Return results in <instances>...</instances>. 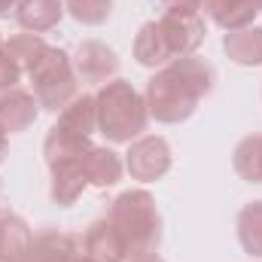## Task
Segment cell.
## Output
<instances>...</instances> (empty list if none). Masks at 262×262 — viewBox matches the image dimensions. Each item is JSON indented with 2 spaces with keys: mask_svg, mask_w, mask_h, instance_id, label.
<instances>
[{
  "mask_svg": "<svg viewBox=\"0 0 262 262\" xmlns=\"http://www.w3.org/2000/svg\"><path fill=\"white\" fill-rule=\"evenodd\" d=\"M216 73L204 58L186 55L152 73L146 82V110L156 122L180 125L198 110V104L213 92Z\"/></svg>",
  "mask_w": 262,
  "mask_h": 262,
  "instance_id": "cell-1",
  "label": "cell"
},
{
  "mask_svg": "<svg viewBox=\"0 0 262 262\" xmlns=\"http://www.w3.org/2000/svg\"><path fill=\"white\" fill-rule=\"evenodd\" d=\"M204 43V18L198 6L171 3L156 21H146L134 37V58L140 67H165L192 55Z\"/></svg>",
  "mask_w": 262,
  "mask_h": 262,
  "instance_id": "cell-2",
  "label": "cell"
},
{
  "mask_svg": "<svg viewBox=\"0 0 262 262\" xmlns=\"http://www.w3.org/2000/svg\"><path fill=\"white\" fill-rule=\"evenodd\" d=\"M95 107H98V131L110 143H131L146 131L149 122L146 98L128 79L104 82L95 95Z\"/></svg>",
  "mask_w": 262,
  "mask_h": 262,
  "instance_id": "cell-3",
  "label": "cell"
},
{
  "mask_svg": "<svg viewBox=\"0 0 262 262\" xmlns=\"http://www.w3.org/2000/svg\"><path fill=\"white\" fill-rule=\"evenodd\" d=\"M107 216L119 229V235L125 241V250H128V259L159 250V244H162V216H159L156 198L146 189H128V192L116 195Z\"/></svg>",
  "mask_w": 262,
  "mask_h": 262,
  "instance_id": "cell-4",
  "label": "cell"
},
{
  "mask_svg": "<svg viewBox=\"0 0 262 262\" xmlns=\"http://www.w3.org/2000/svg\"><path fill=\"white\" fill-rule=\"evenodd\" d=\"M25 73H28V79L34 85V98L49 113H61L79 95V76L73 70V58L61 46L46 43L40 49V55L25 67Z\"/></svg>",
  "mask_w": 262,
  "mask_h": 262,
  "instance_id": "cell-5",
  "label": "cell"
},
{
  "mask_svg": "<svg viewBox=\"0 0 262 262\" xmlns=\"http://www.w3.org/2000/svg\"><path fill=\"white\" fill-rule=\"evenodd\" d=\"M125 168H128L131 177L140 180V183L162 180L171 171V146H168V140L159 137V134H140L137 140L128 143Z\"/></svg>",
  "mask_w": 262,
  "mask_h": 262,
  "instance_id": "cell-6",
  "label": "cell"
},
{
  "mask_svg": "<svg viewBox=\"0 0 262 262\" xmlns=\"http://www.w3.org/2000/svg\"><path fill=\"white\" fill-rule=\"evenodd\" d=\"M82 256V238L64 229H40L31 241L25 262H76Z\"/></svg>",
  "mask_w": 262,
  "mask_h": 262,
  "instance_id": "cell-7",
  "label": "cell"
},
{
  "mask_svg": "<svg viewBox=\"0 0 262 262\" xmlns=\"http://www.w3.org/2000/svg\"><path fill=\"white\" fill-rule=\"evenodd\" d=\"M73 70H76V76H79L82 82H98V85H104V82H110V79L116 76L119 58H116V52H113L110 46H104V43H98V40H85V43H79L76 52H73Z\"/></svg>",
  "mask_w": 262,
  "mask_h": 262,
  "instance_id": "cell-8",
  "label": "cell"
},
{
  "mask_svg": "<svg viewBox=\"0 0 262 262\" xmlns=\"http://www.w3.org/2000/svg\"><path fill=\"white\" fill-rule=\"evenodd\" d=\"M40 101L34 98V92H25V89H9V92H0V131L3 134H18V131H28L37 116H40Z\"/></svg>",
  "mask_w": 262,
  "mask_h": 262,
  "instance_id": "cell-9",
  "label": "cell"
},
{
  "mask_svg": "<svg viewBox=\"0 0 262 262\" xmlns=\"http://www.w3.org/2000/svg\"><path fill=\"white\" fill-rule=\"evenodd\" d=\"M82 253L98 262H125L128 259L125 241H122L119 229L110 223V216H101V220H95L85 229V235H82Z\"/></svg>",
  "mask_w": 262,
  "mask_h": 262,
  "instance_id": "cell-10",
  "label": "cell"
},
{
  "mask_svg": "<svg viewBox=\"0 0 262 262\" xmlns=\"http://www.w3.org/2000/svg\"><path fill=\"white\" fill-rule=\"evenodd\" d=\"M82 171L89 177V186L107 189V186H116L122 180L125 165H122V159H119L116 149H110V146H92L85 152V159H82Z\"/></svg>",
  "mask_w": 262,
  "mask_h": 262,
  "instance_id": "cell-11",
  "label": "cell"
},
{
  "mask_svg": "<svg viewBox=\"0 0 262 262\" xmlns=\"http://www.w3.org/2000/svg\"><path fill=\"white\" fill-rule=\"evenodd\" d=\"M31 241H34L31 226L18 213L0 210V262H25Z\"/></svg>",
  "mask_w": 262,
  "mask_h": 262,
  "instance_id": "cell-12",
  "label": "cell"
},
{
  "mask_svg": "<svg viewBox=\"0 0 262 262\" xmlns=\"http://www.w3.org/2000/svg\"><path fill=\"white\" fill-rule=\"evenodd\" d=\"M89 149H92V137L73 134V131L61 128V125H52L49 134H46V140H43V156H46V165L49 168L64 165V162H76Z\"/></svg>",
  "mask_w": 262,
  "mask_h": 262,
  "instance_id": "cell-13",
  "label": "cell"
},
{
  "mask_svg": "<svg viewBox=\"0 0 262 262\" xmlns=\"http://www.w3.org/2000/svg\"><path fill=\"white\" fill-rule=\"evenodd\" d=\"M64 15V0H21L15 9L18 28L28 34H46L52 31Z\"/></svg>",
  "mask_w": 262,
  "mask_h": 262,
  "instance_id": "cell-14",
  "label": "cell"
},
{
  "mask_svg": "<svg viewBox=\"0 0 262 262\" xmlns=\"http://www.w3.org/2000/svg\"><path fill=\"white\" fill-rule=\"evenodd\" d=\"M223 49L226 55L241 67H256L262 64V28H238V31H226L223 37Z\"/></svg>",
  "mask_w": 262,
  "mask_h": 262,
  "instance_id": "cell-15",
  "label": "cell"
},
{
  "mask_svg": "<svg viewBox=\"0 0 262 262\" xmlns=\"http://www.w3.org/2000/svg\"><path fill=\"white\" fill-rule=\"evenodd\" d=\"M82 159H85V156H82ZM82 159L49 168V171H52V201H55V204L70 207L76 198L82 195V189L89 186V177H85V171H82Z\"/></svg>",
  "mask_w": 262,
  "mask_h": 262,
  "instance_id": "cell-16",
  "label": "cell"
},
{
  "mask_svg": "<svg viewBox=\"0 0 262 262\" xmlns=\"http://www.w3.org/2000/svg\"><path fill=\"white\" fill-rule=\"evenodd\" d=\"M61 128L73 131V134H82V137H92L98 128V107H95V95H76L64 110L58 113V122Z\"/></svg>",
  "mask_w": 262,
  "mask_h": 262,
  "instance_id": "cell-17",
  "label": "cell"
},
{
  "mask_svg": "<svg viewBox=\"0 0 262 262\" xmlns=\"http://www.w3.org/2000/svg\"><path fill=\"white\" fill-rule=\"evenodd\" d=\"M235 171L247 183H262V134H250L235 146Z\"/></svg>",
  "mask_w": 262,
  "mask_h": 262,
  "instance_id": "cell-18",
  "label": "cell"
},
{
  "mask_svg": "<svg viewBox=\"0 0 262 262\" xmlns=\"http://www.w3.org/2000/svg\"><path fill=\"white\" fill-rule=\"evenodd\" d=\"M238 241L250 256H262V201H250L238 213Z\"/></svg>",
  "mask_w": 262,
  "mask_h": 262,
  "instance_id": "cell-19",
  "label": "cell"
},
{
  "mask_svg": "<svg viewBox=\"0 0 262 262\" xmlns=\"http://www.w3.org/2000/svg\"><path fill=\"white\" fill-rule=\"evenodd\" d=\"M64 9L79 25H104L113 12V0H64Z\"/></svg>",
  "mask_w": 262,
  "mask_h": 262,
  "instance_id": "cell-20",
  "label": "cell"
},
{
  "mask_svg": "<svg viewBox=\"0 0 262 262\" xmlns=\"http://www.w3.org/2000/svg\"><path fill=\"white\" fill-rule=\"evenodd\" d=\"M43 46H46V40H43L40 34H18V37H12V40L6 43V49H9V52H12V58L18 61L21 73H25V67L40 55V49H43Z\"/></svg>",
  "mask_w": 262,
  "mask_h": 262,
  "instance_id": "cell-21",
  "label": "cell"
},
{
  "mask_svg": "<svg viewBox=\"0 0 262 262\" xmlns=\"http://www.w3.org/2000/svg\"><path fill=\"white\" fill-rule=\"evenodd\" d=\"M18 79H21V67L12 58V52L6 49V43H3V46H0V92L15 89Z\"/></svg>",
  "mask_w": 262,
  "mask_h": 262,
  "instance_id": "cell-22",
  "label": "cell"
},
{
  "mask_svg": "<svg viewBox=\"0 0 262 262\" xmlns=\"http://www.w3.org/2000/svg\"><path fill=\"white\" fill-rule=\"evenodd\" d=\"M18 3H21V0H0V15L15 12V9H18Z\"/></svg>",
  "mask_w": 262,
  "mask_h": 262,
  "instance_id": "cell-23",
  "label": "cell"
},
{
  "mask_svg": "<svg viewBox=\"0 0 262 262\" xmlns=\"http://www.w3.org/2000/svg\"><path fill=\"white\" fill-rule=\"evenodd\" d=\"M125 262H165L159 253H143V256H131V259H125Z\"/></svg>",
  "mask_w": 262,
  "mask_h": 262,
  "instance_id": "cell-24",
  "label": "cell"
},
{
  "mask_svg": "<svg viewBox=\"0 0 262 262\" xmlns=\"http://www.w3.org/2000/svg\"><path fill=\"white\" fill-rule=\"evenodd\" d=\"M6 152H9V140H6V134L0 131V165H3V159H6Z\"/></svg>",
  "mask_w": 262,
  "mask_h": 262,
  "instance_id": "cell-25",
  "label": "cell"
},
{
  "mask_svg": "<svg viewBox=\"0 0 262 262\" xmlns=\"http://www.w3.org/2000/svg\"><path fill=\"white\" fill-rule=\"evenodd\" d=\"M165 3H168V6H171V3H189V6H198L201 0H165Z\"/></svg>",
  "mask_w": 262,
  "mask_h": 262,
  "instance_id": "cell-26",
  "label": "cell"
},
{
  "mask_svg": "<svg viewBox=\"0 0 262 262\" xmlns=\"http://www.w3.org/2000/svg\"><path fill=\"white\" fill-rule=\"evenodd\" d=\"M76 262H98V259H92V256H85V253H82V256H79Z\"/></svg>",
  "mask_w": 262,
  "mask_h": 262,
  "instance_id": "cell-27",
  "label": "cell"
},
{
  "mask_svg": "<svg viewBox=\"0 0 262 262\" xmlns=\"http://www.w3.org/2000/svg\"><path fill=\"white\" fill-rule=\"evenodd\" d=\"M3 43H6V40H3V37H0V46H3Z\"/></svg>",
  "mask_w": 262,
  "mask_h": 262,
  "instance_id": "cell-28",
  "label": "cell"
},
{
  "mask_svg": "<svg viewBox=\"0 0 262 262\" xmlns=\"http://www.w3.org/2000/svg\"><path fill=\"white\" fill-rule=\"evenodd\" d=\"M259 12H262V0H259Z\"/></svg>",
  "mask_w": 262,
  "mask_h": 262,
  "instance_id": "cell-29",
  "label": "cell"
},
{
  "mask_svg": "<svg viewBox=\"0 0 262 262\" xmlns=\"http://www.w3.org/2000/svg\"><path fill=\"white\" fill-rule=\"evenodd\" d=\"M198 6H201V3H198Z\"/></svg>",
  "mask_w": 262,
  "mask_h": 262,
  "instance_id": "cell-30",
  "label": "cell"
}]
</instances>
